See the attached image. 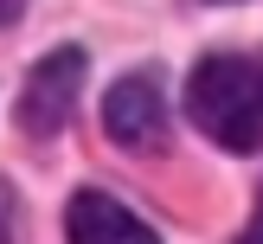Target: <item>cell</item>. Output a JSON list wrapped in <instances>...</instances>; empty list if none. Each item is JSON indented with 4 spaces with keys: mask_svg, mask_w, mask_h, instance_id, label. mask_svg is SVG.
Here are the masks:
<instances>
[{
    "mask_svg": "<svg viewBox=\"0 0 263 244\" xmlns=\"http://www.w3.org/2000/svg\"><path fill=\"white\" fill-rule=\"evenodd\" d=\"M103 128H109L116 148L128 154H161L167 148V103H161V84L154 77H122V84H109V97H103Z\"/></svg>",
    "mask_w": 263,
    "mask_h": 244,
    "instance_id": "obj_3",
    "label": "cell"
},
{
    "mask_svg": "<svg viewBox=\"0 0 263 244\" xmlns=\"http://www.w3.org/2000/svg\"><path fill=\"white\" fill-rule=\"evenodd\" d=\"M20 13H26V0H0V26H13Z\"/></svg>",
    "mask_w": 263,
    "mask_h": 244,
    "instance_id": "obj_7",
    "label": "cell"
},
{
    "mask_svg": "<svg viewBox=\"0 0 263 244\" xmlns=\"http://www.w3.org/2000/svg\"><path fill=\"white\" fill-rule=\"evenodd\" d=\"M64 238L71 244H161L154 225H141L122 199H109V193H97V186L71 193V205H64Z\"/></svg>",
    "mask_w": 263,
    "mask_h": 244,
    "instance_id": "obj_4",
    "label": "cell"
},
{
    "mask_svg": "<svg viewBox=\"0 0 263 244\" xmlns=\"http://www.w3.org/2000/svg\"><path fill=\"white\" fill-rule=\"evenodd\" d=\"M77 90H84V51L77 45L39 58L26 90H20V128L26 135H58L71 122V109H77Z\"/></svg>",
    "mask_w": 263,
    "mask_h": 244,
    "instance_id": "obj_2",
    "label": "cell"
},
{
    "mask_svg": "<svg viewBox=\"0 0 263 244\" xmlns=\"http://www.w3.org/2000/svg\"><path fill=\"white\" fill-rule=\"evenodd\" d=\"M0 244H13V193H7V180H0Z\"/></svg>",
    "mask_w": 263,
    "mask_h": 244,
    "instance_id": "obj_5",
    "label": "cell"
},
{
    "mask_svg": "<svg viewBox=\"0 0 263 244\" xmlns=\"http://www.w3.org/2000/svg\"><path fill=\"white\" fill-rule=\"evenodd\" d=\"M186 109H193V128L212 135L218 148L231 154L263 148V64L238 58V51L199 58L186 84Z\"/></svg>",
    "mask_w": 263,
    "mask_h": 244,
    "instance_id": "obj_1",
    "label": "cell"
},
{
    "mask_svg": "<svg viewBox=\"0 0 263 244\" xmlns=\"http://www.w3.org/2000/svg\"><path fill=\"white\" fill-rule=\"evenodd\" d=\"M251 244H263V186H257V212H251Z\"/></svg>",
    "mask_w": 263,
    "mask_h": 244,
    "instance_id": "obj_6",
    "label": "cell"
}]
</instances>
